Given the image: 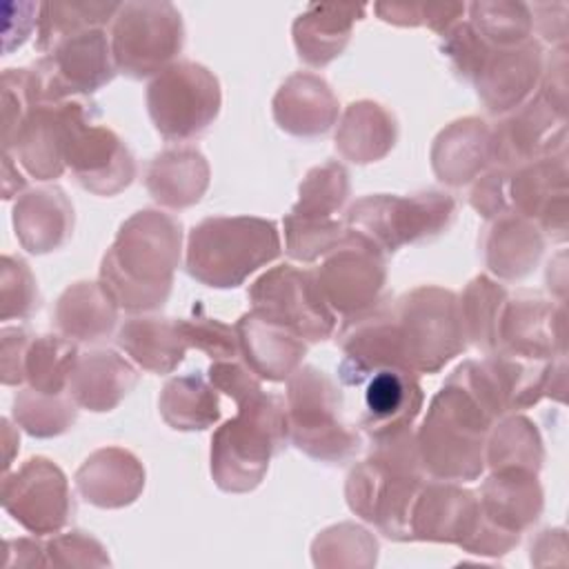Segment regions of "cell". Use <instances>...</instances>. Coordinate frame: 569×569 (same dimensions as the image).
Wrapping results in <instances>:
<instances>
[{"mask_svg": "<svg viewBox=\"0 0 569 569\" xmlns=\"http://www.w3.org/2000/svg\"><path fill=\"white\" fill-rule=\"evenodd\" d=\"M349 198V173L347 169L336 162L327 160L313 167L302 184L300 198L289 213L300 218H316V220H338L340 209Z\"/></svg>", "mask_w": 569, "mask_h": 569, "instance_id": "obj_42", "label": "cell"}, {"mask_svg": "<svg viewBox=\"0 0 569 569\" xmlns=\"http://www.w3.org/2000/svg\"><path fill=\"white\" fill-rule=\"evenodd\" d=\"M467 9L469 24L480 40L493 49H507L531 40V9L522 2H473Z\"/></svg>", "mask_w": 569, "mask_h": 569, "instance_id": "obj_41", "label": "cell"}, {"mask_svg": "<svg viewBox=\"0 0 569 569\" xmlns=\"http://www.w3.org/2000/svg\"><path fill=\"white\" fill-rule=\"evenodd\" d=\"M480 516L496 529L520 538L542 511V489L533 471L496 469L478 493Z\"/></svg>", "mask_w": 569, "mask_h": 569, "instance_id": "obj_25", "label": "cell"}, {"mask_svg": "<svg viewBox=\"0 0 569 569\" xmlns=\"http://www.w3.org/2000/svg\"><path fill=\"white\" fill-rule=\"evenodd\" d=\"M271 111L282 131L296 138H318L336 124L340 104L327 80L300 71L282 82L273 96Z\"/></svg>", "mask_w": 569, "mask_h": 569, "instance_id": "obj_23", "label": "cell"}, {"mask_svg": "<svg viewBox=\"0 0 569 569\" xmlns=\"http://www.w3.org/2000/svg\"><path fill=\"white\" fill-rule=\"evenodd\" d=\"M251 311L271 320L305 342H320L336 329V313L327 305L316 271L280 264L262 273L249 289Z\"/></svg>", "mask_w": 569, "mask_h": 569, "instance_id": "obj_12", "label": "cell"}, {"mask_svg": "<svg viewBox=\"0 0 569 569\" xmlns=\"http://www.w3.org/2000/svg\"><path fill=\"white\" fill-rule=\"evenodd\" d=\"M485 453L491 471L496 469H527L538 473L545 451L542 440L531 420L525 416L505 418L491 433Z\"/></svg>", "mask_w": 569, "mask_h": 569, "instance_id": "obj_39", "label": "cell"}, {"mask_svg": "<svg viewBox=\"0 0 569 569\" xmlns=\"http://www.w3.org/2000/svg\"><path fill=\"white\" fill-rule=\"evenodd\" d=\"M51 318L64 338L98 342L113 331L118 305L100 282H76L62 291Z\"/></svg>", "mask_w": 569, "mask_h": 569, "instance_id": "obj_33", "label": "cell"}, {"mask_svg": "<svg viewBox=\"0 0 569 569\" xmlns=\"http://www.w3.org/2000/svg\"><path fill=\"white\" fill-rule=\"evenodd\" d=\"M507 178H509V171L502 167H496L489 173H485L471 189L469 202L482 218H496L507 211L509 207Z\"/></svg>", "mask_w": 569, "mask_h": 569, "instance_id": "obj_51", "label": "cell"}, {"mask_svg": "<svg viewBox=\"0 0 569 569\" xmlns=\"http://www.w3.org/2000/svg\"><path fill=\"white\" fill-rule=\"evenodd\" d=\"M562 309L556 313L542 300H507L500 313L493 353L529 362L553 360L556 342L565 347L562 329L553 331V325L562 322Z\"/></svg>", "mask_w": 569, "mask_h": 569, "instance_id": "obj_21", "label": "cell"}, {"mask_svg": "<svg viewBox=\"0 0 569 569\" xmlns=\"http://www.w3.org/2000/svg\"><path fill=\"white\" fill-rule=\"evenodd\" d=\"M209 382L218 389L224 391L236 405L242 400L258 396L262 391L260 378L242 362L231 360H213L209 367Z\"/></svg>", "mask_w": 569, "mask_h": 569, "instance_id": "obj_49", "label": "cell"}, {"mask_svg": "<svg viewBox=\"0 0 569 569\" xmlns=\"http://www.w3.org/2000/svg\"><path fill=\"white\" fill-rule=\"evenodd\" d=\"M222 93L218 78L202 64L180 60L147 87V111L167 142H187L218 118Z\"/></svg>", "mask_w": 569, "mask_h": 569, "instance_id": "obj_10", "label": "cell"}, {"mask_svg": "<svg viewBox=\"0 0 569 569\" xmlns=\"http://www.w3.org/2000/svg\"><path fill=\"white\" fill-rule=\"evenodd\" d=\"M149 196L169 209L196 204L209 187L207 158L193 147H178L158 153L144 173Z\"/></svg>", "mask_w": 569, "mask_h": 569, "instance_id": "obj_30", "label": "cell"}, {"mask_svg": "<svg viewBox=\"0 0 569 569\" xmlns=\"http://www.w3.org/2000/svg\"><path fill=\"white\" fill-rule=\"evenodd\" d=\"M373 442V453L347 478L349 509L387 538L409 540V513L425 471L416 440L411 431H402Z\"/></svg>", "mask_w": 569, "mask_h": 569, "instance_id": "obj_3", "label": "cell"}, {"mask_svg": "<svg viewBox=\"0 0 569 569\" xmlns=\"http://www.w3.org/2000/svg\"><path fill=\"white\" fill-rule=\"evenodd\" d=\"M398 138L396 118L373 100L351 102L336 133V149L351 162L367 164L385 158Z\"/></svg>", "mask_w": 569, "mask_h": 569, "instance_id": "obj_34", "label": "cell"}, {"mask_svg": "<svg viewBox=\"0 0 569 569\" xmlns=\"http://www.w3.org/2000/svg\"><path fill=\"white\" fill-rule=\"evenodd\" d=\"M289 440L287 405L280 396L260 391L238 405L211 438V476L222 491L244 493L256 489L269 460L284 449Z\"/></svg>", "mask_w": 569, "mask_h": 569, "instance_id": "obj_4", "label": "cell"}, {"mask_svg": "<svg viewBox=\"0 0 569 569\" xmlns=\"http://www.w3.org/2000/svg\"><path fill=\"white\" fill-rule=\"evenodd\" d=\"M33 336L22 327H2L0 331V373L2 385L13 387L24 382V358Z\"/></svg>", "mask_w": 569, "mask_h": 569, "instance_id": "obj_50", "label": "cell"}, {"mask_svg": "<svg viewBox=\"0 0 569 569\" xmlns=\"http://www.w3.org/2000/svg\"><path fill=\"white\" fill-rule=\"evenodd\" d=\"M360 385H365L360 425L373 440L409 431L425 402L418 373L407 367L382 365L360 376L353 387Z\"/></svg>", "mask_w": 569, "mask_h": 569, "instance_id": "obj_17", "label": "cell"}, {"mask_svg": "<svg viewBox=\"0 0 569 569\" xmlns=\"http://www.w3.org/2000/svg\"><path fill=\"white\" fill-rule=\"evenodd\" d=\"M109 38L118 71L140 80L173 64L184 44V27L171 2H124Z\"/></svg>", "mask_w": 569, "mask_h": 569, "instance_id": "obj_11", "label": "cell"}, {"mask_svg": "<svg viewBox=\"0 0 569 569\" xmlns=\"http://www.w3.org/2000/svg\"><path fill=\"white\" fill-rule=\"evenodd\" d=\"M491 160V129L478 118L456 120L445 127L431 147V167L440 182L462 187Z\"/></svg>", "mask_w": 569, "mask_h": 569, "instance_id": "obj_29", "label": "cell"}, {"mask_svg": "<svg viewBox=\"0 0 569 569\" xmlns=\"http://www.w3.org/2000/svg\"><path fill=\"white\" fill-rule=\"evenodd\" d=\"M178 218L144 209L122 222L100 264V284L120 309L151 311L167 302L180 262Z\"/></svg>", "mask_w": 569, "mask_h": 569, "instance_id": "obj_2", "label": "cell"}, {"mask_svg": "<svg viewBox=\"0 0 569 569\" xmlns=\"http://www.w3.org/2000/svg\"><path fill=\"white\" fill-rule=\"evenodd\" d=\"M282 251L276 222L256 216H216L198 222L187 240V271L207 287L231 289Z\"/></svg>", "mask_w": 569, "mask_h": 569, "instance_id": "obj_5", "label": "cell"}, {"mask_svg": "<svg viewBox=\"0 0 569 569\" xmlns=\"http://www.w3.org/2000/svg\"><path fill=\"white\" fill-rule=\"evenodd\" d=\"M565 151V109L542 91L491 131V160L498 167L525 164Z\"/></svg>", "mask_w": 569, "mask_h": 569, "instance_id": "obj_16", "label": "cell"}, {"mask_svg": "<svg viewBox=\"0 0 569 569\" xmlns=\"http://www.w3.org/2000/svg\"><path fill=\"white\" fill-rule=\"evenodd\" d=\"M507 200L513 213L536 220V227L556 233L560 240L567 236V162L565 153L558 158H540L525 162L507 178Z\"/></svg>", "mask_w": 569, "mask_h": 569, "instance_id": "obj_18", "label": "cell"}, {"mask_svg": "<svg viewBox=\"0 0 569 569\" xmlns=\"http://www.w3.org/2000/svg\"><path fill=\"white\" fill-rule=\"evenodd\" d=\"M78 356L76 342L62 333L36 336L24 358V382L40 393H64Z\"/></svg>", "mask_w": 569, "mask_h": 569, "instance_id": "obj_37", "label": "cell"}, {"mask_svg": "<svg viewBox=\"0 0 569 569\" xmlns=\"http://www.w3.org/2000/svg\"><path fill=\"white\" fill-rule=\"evenodd\" d=\"M385 258L365 238L351 231L345 233L316 269V280L333 313L338 311L345 320H356L380 305L387 282Z\"/></svg>", "mask_w": 569, "mask_h": 569, "instance_id": "obj_14", "label": "cell"}, {"mask_svg": "<svg viewBox=\"0 0 569 569\" xmlns=\"http://www.w3.org/2000/svg\"><path fill=\"white\" fill-rule=\"evenodd\" d=\"M478 522L480 507L473 491L449 482H422L409 513V540L456 542L465 549Z\"/></svg>", "mask_w": 569, "mask_h": 569, "instance_id": "obj_19", "label": "cell"}, {"mask_svg": "<svg viewBox=\"0 0 569 569\" xmlns=\"http://www.w3.org/2000/svg\"><path fill=\"white\" fill-rule=\"evenodd\" d=\"M44 547V565L56 567H93V565H109V556L104 547L84 531H69L53 536L51 540L42 542Z\"/></svg>", "mask_w": 569, "mask_h": 569, "instance_id": "obj_48", "label": "cell"}, {"mask_svg": "<svg viewBox=\"0 0 569 569\" xmlns=\"http://www.w3.org/2000/svg\"><path fill=\"white\" fill-rule=\"evenodd\" d=\"M311 551H313V562L322 560L331 551H340V556L336 558L333 567H349V565H356V567L365 565V567H369V562L360 553H353V551H362V553L376 558L378 545H376V540L362 527H356L351 522H342V525L325 529L313 540Z\"/></svg>", "mask_w": 569, "mask_h": 569, "instance_id": "obj_47", "label": "cell"}, {"mask_svg": "<svg viewBox=\"0 0 569 569\" xmlns=\"http://www.w3.org/2000/svg\"><path fill=\"white\" fill-rule=\"evenodd\" d=\"M13 229L29 253L60 249L73 231V207L60 187L27 191L13 204Z\"/></svg>", "mask_w": 569, "mask_h": 569, "instance_id": "obj_27", "label": "cell"}, {"mask_svg": "<svg viewBox=\"0 0 569 569\" xmlns=\"http://www.w3.org/2000/svg\"><path fill=\"white\" fill-rule=\"evenodd\" d=\"M218 389L200 373L171 378L158 400L160 413L171 429L200 431L220 420Z\"/></svg>", "mask_w": 569, "mask_h": 569, "instance_id": "obj_36", "label": "cell"}, {"mask_svg": "<svg viewBox=\"0 0 569 569\" xmlns=\"http://www.w3.org/2000/svg\"><path fill=\"white\" fill-rule=\"evenodd\" d=\"M193 318H178V327L187 347L207 353L211 360H231L240 356L236 327L204 316L202 307L193 309Z\"/></svg>", "mask_w": 569, "mask_h": 569, "instance_id": "obj_46", "label": "cell"}, {"mask_svg": "<svg viewBox=\"0 0 569 569\" xmlns=\"http://www.w3.org/2000/svg\"><path fill=\"white\" fill-rule=\"evenodd\" d=\"M40 84L33 69L2 71V142H11L27 116L38 107Z\"/></svg>", "mask_w": 569, "mask_h": 569, "instance_id": "obj_45", "label": "cell"}, {"mask_svg": "<svg viewBox=\"0 0 569 569\" xmlns=\"http://www.w3.org/2000/svg\"><path fill=\"white\" fill-rule=\"evenodd\" d=\"M78 405L69 393H40L31 387L13 398V420L33 438H53L64 433L78 416Z\"/></svg>", "mask_w": 569, "mask_h": 569, "instance_id": "obj_43", "label": "cell"}, {"mask_svg": "<svg viewBox=\"0 0 569 569\" xmlns=\"http://www.w3.org/2000/svg\"><path fill=\"white\" fill-rule=\"evenodd\" d=\"M0 320H24L40 307L36 278L22 258L4 253L0 260Z\"/></svg>", "mask_w": 569, "mask_h": 569, "instance_id": "obj_44", "label": "cell"}, {"mask_svg": "<svg viewBox=\"0 0 569 569\" xmlns=\"http://www.w3.org/2000/svg\"><path fill=\"white\" fill-rule=\"evenodd\" d=\"M40 4L33 2H4L2 4V51L11 53L16 47H20L31 29L38 24Z\"/></svg>", "mask_w": 569, "mask_h": 569, "instance_id": "obj_52", "label": "cell"}, {"mask_svg": "<svg viewBox=\"0 0 569 569\" xmlns=\"http://www.w3.org/2000/svg\"><path fill=\"white\" fill-rule=\"evenodd\" d=\"M505 302H507V291L493 280H489L487 276L473 278L462 293L460 316H462L465 336L487 356L496 351L498 322H500Z\"/></svg>", "mask_w": 569, "mask_h": 569, "instance_id": "obj_40", "label": "cell"}, {"mask_svg": "<svg viewBox=\"0 0 569 569\" xmlns=\"http://www.w3.org/2000/svg\"><path fill=\"white\" fill-rule=\"evenodd\" d=\"M78 493L100 509H120L138 500L144 489L140 460L120 447L93 451L76 471Z\"/></svg>", "mask_w": 569, "mask_h": 569, "instance_id": "obj_24", "label": "cell"}, {"mask_svg": "<svg viewBox=\"0 0 569 569\" xmlns=\"http://www.w3.org/2000/svg\"><path fill=\"white\" fill-rule=\"evenodd\" d=\"M64 120L67 100L40 102L27 116L11 142L4 144V153L36 180L60 178L64 171Z\"/></svg>", "mask_w": 569, "mask_h": 569, "instance_id": "obj_22", "label": "cell"}, {"mask_svg": "<svg viewBox=\"0 0 569 569\" xmlns=\"http://www.w3.org/2000/svg\"><path fill=\"white\" fill-rule=\"evenodd\" d=\"M40 100L62 102L89 96L113 80L118 67L111 53V38L104 27H91L56 42L33 64Z\"/></svg>", "mask_w": 569, "mask_h": 569, "instance_id": "obj_13", "label": "cell"}, {"mask_svg": "<svg viewBox=\"0 0 569 569\" xmlns=\"http://www.w3.org/2000/svg\"><path fill=\"white\" fill-rule=\"evenodd\" d=\"M62 156L78 184L96 196H116L136 178V160L127 144L100 122L96 104L80 98L67 100Z\"/></svg>", "mask_w": 569, "mask_h": 569, "instance_id": "obj_9", "label": "cell"}, {"mask_svg": "<svg viewBox=\"0 0 569 569\" xmlns=\"http://www.w3.org/2000/svg\"><path fill=\"white\" fill-rule=\"evenodd\" d=\"M116 342L140 369L151 373H171L189 349L173 318H131L120 327Z\"/></svg>", "mask_w": 569, "mask_h": 569, "instance_id": "obj_35", "label": "cell"}, {"mask_svg": "<svg viewBox=\"0 0 569 569\" xmlns=\"http://www.w3.org/2000/svg\"><path fill=\"white\" fill-rule=\"evenodd\" d=\"M482 249L489 271L505 280H518L536 267L545 249V238L531 220L505 211L487 229Z\"/></svg>", "mask_w": 569, "mask_h": 569, "instance_id": "obj_32", "label": "cell"}, {"mask_svg": "<svg viewBox=\"0 0 569 569\" xmlns=\"http://www.w3.org/2000/svg\"><path fill=\"white\" fill-rule=\"evenodd\" d=\"M2 509L29 533H58L73 513L64 471L49 458H29L2 476Z\"/></svg>", "mask_w": 569, "mask_h": 569, "instance_id": "obj_15", "label": "cell"}, {"mask_svg": "<svg viewBox=\"0 0 569 569\" xmlns=\"http://www.w3.org/2000/svg\"><path fill=\"white\" fill-rule=\"evenodd\" d=\"M542 73V49L527 40L507 49H489L473 82L487 111L505 113L520 107Z\"/></svg>", "mask_w": 569, "mask_h": 569, "instance_id": "obj_20", "label": "cell"}, {"mask_svg": "<svg viewBox=\"0 0 569 569\" xmlns=\"http://www.w3.org/2000/svg\"><path fill=\"white\" fill-rule=\"evenodd\" d=\"M236 333L247 367L271 382L287 380L307 353V342L300 336L253 311H247L236 322Z\"/></svg>", "mask_w": 569, "mask_h": 569, "instance_id": "obj_26", "label": "cell"}, {"mask_svg": "<svg viewBox=\"0 0 569 569\" xmlns=\"http://www.w3.org/2000/svg\"><path fill=\"white\" fill-rule=\"evenodd\" d=\"M120 2H47L40 4L36 49L44 56L62 38L113 22Z\"/></svg>", "mask_w": 569, "mask_h": 569, "instance_id": "obj_38", "label": "cell"}, {"mask_svg": "<svg viewBox=\"0 0 569 569\" xmlns=\"http://www.w3.org/2000/svg\"><path fill=\"white\" fill-rule=\"evenodd\" d=\"M456 218V202L442 191L411 196H367L347 211V231L365 238L385 256L405 244L431 240L447 231Z\"/></svg>", "mask_w": 569, "mask_h": 569, "instance_id": "obj_7", "label": "cell"}, {"mask_svg": "<svg viewBox=\"0 0 569 569\" xmlns=\"http://www.w3.org/2000/svg\"><path fill=\"white\" fill-rule=\"evenodd\" d=\"M509 362L491 353L462 362L433 396L416 436L420 465L440 480H476L485 469V438L511 411Z\"/></svg>", "mask_w": 569, "mask_h": 569, "instance_id": "obj_1", "label": "cell"}, {"mask_svg": "<svg viewBox=\"0 0 569 569\" xmlns=\"http://www.w3.org/2000/svg\"><path fill=\"white\" fill-rule=\"evenodd\" d=\"M402 365L416 373H436L465 349L460 300L442 287H418L391 309Z\"/></svg>", "mask_w": 569, "mask_h": 569, "instance_id": "obj_6", "label": "cell"}, {"mask_svg": "<svg viewBox=\"0 0 569 569\" xmlns=\"http://www.w3.org/2000/svg\"><path fill=\"white\" fill-rule=\"evenodd\" d=\"M287 427L291 442L322 462H345L360 449L356 431L338 420L342 393L316 367H298L287 378Z\"/></svg>", "mask_w": 569, "mask_h": 569, "instance_id": "obj_8", "label": "cell"}, {"mask_svg": "<svg viewBox=\"0 0 569 569\" xmlns=\"http://www.w3.org/2000/svg\"><path fill=\"white\" fill-rule=\"evenodd\" d=\"M138 371L116 351L80 353L69 376L67 393L89 411H111L136 387Z\"/></svg>", "mask_w": 569, "mask_h": 569, "instance_id": "obj_28", "label": "cell"}, {"mask_svg": "<svg viewBox=\"0 0 569 569\" xmlns=\"http://www.w3.org/2000/svg\"><path fill=\"white\" fill-rule=\"evenodd\" d=\"M362 4H309L293 22V44L311 67H325L340 56L351 38L353 22L365 16Z\"/></svg>", "mask_w": 569, "mask_h": 569, "instance_id": "obj_31", "label": "cell"}, {"mask_svg": "<svg viewBox=\"0 0 569 569\" xmlns=\"http://www.w3.org/2000/svg\"><path fill=\"white\" fill-rule=\"evenodd\" d=\"M378 11V16L385 20V22H391V24H402V27H416V24H422L420 22V4H409V2H402V4H387V2H380L373 7Z\"/></svg>", "mask_w": 569, "mask_h": 569, "instance_id": "obj_53", "label": "cell"}, {"mask_svg": "<svg viewBox=\"0 0 569 569\" xmlns=\"http://www.w3.org/2000/svg\"><path fill=\"white\" fill-rule=\"evenodd\" d=\"M27 187V178L22 171H18V162L4 153L2 158V198L9 200L18 196Z\"/></svg>", "mask_w": 569, "mask_h": 569, "instance_id": "obj_54", "label": "cell"}]
</instances>
